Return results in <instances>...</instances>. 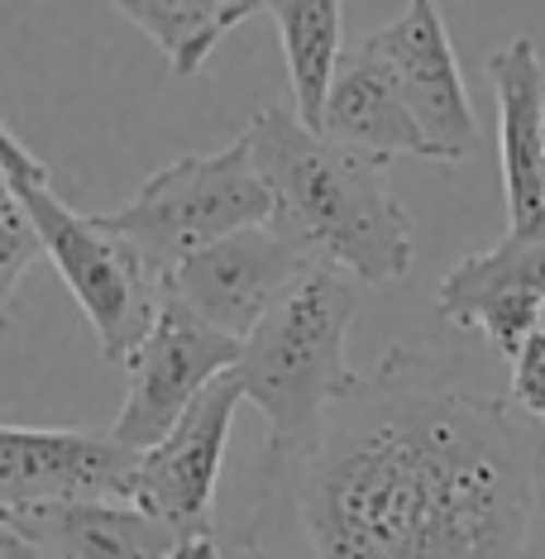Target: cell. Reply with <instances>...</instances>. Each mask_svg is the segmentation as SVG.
<instances>
[{
  "label": "cell",
  "mask_w": 545,
  "mask_h": 559,
  "mask_svg": "<svg viewBox=\"0 0 545 559\" xmlns=\"http://www.w3.org/2000/svg\"><path fill=\"white\" fill-rule=\"evenodd\" d=\"M498 92V163L507 235L545 225V62L531 39H512L488 58Z\"/></svg>",
  "instance_id": "7c38bea8"
},
{
  "label": "cell",
  "mask_w": 545,
  "mask_h": 559,
  "mask_svg": "<svg viewBox=\"0 0 545 559\" xmlns=\"http://www.w3.org/2000/svg\"><path fill=\"white\" fill-rule=\"evenodd\" d=\"M0 521L34 540L48 559H221V545H197L168 521L120 498L44 502L5 512Z\"/></svg>",
  "instance_id": "8fae6325"
},
{
  "label": "cell",
  "mask_w": 545,
  "mask_h": 559,
  "mask_svg": "<svg viewBox=\"0 0 545 559\" xmlns=\"http://www.w3.org/2000/svg\"><path fill=\"white\" fill-rule=\"evenodd\" d=\"M44 259V245L29 225V211L15 192V182L0 168V330L10 325V311H15V292L24 283V273Z\"/></svg>",
  "instance_id": "e0dca14e"
},
{
  "label": "cell",
  "mask_w": 545,
  "mask_h": 559,
  "mask_svg": "<svg viewBox=\"0 0 545 559\" xmlns=\"http://www.w3.org/2000/svg\"><path fill=\"white\" fill-rule=\"evenodd\" d=\"M239 340L211 330L201 316H192L177 297L163 292L158 325L144 345L134 349L130 368V392L110 426V440L130 454H149L158 440H168L177 421L197 406L215 378L235 373L239 364Z\"/></svg>",
  "instance_id": "8992f818"
},
{
  "label": "cell",
  "mask_w": 545,
  "mask_h": 559,
  "mask_svg": "<svg viewBox=\"0 0 545 559\" xmlns=\"http://www.w3.org/2000/svg\"><path fill=\"white\" fill-rule=\"evenodd\" d=\"M0 559H48L34 540H24L10 521H0Z\"/></svg>",
  "instance_id": "ffe728a7"
},
{
  "label": "cell",
  "mask_w": 545,
  "mask_h": 559,
  "mask_svg": "<svg viewBox=\"0 0 545 559\" xmlns=\"http://www.w3.org/2000/svg\"><path fill=\"white\" fill-rule=\"evenodd\" d=\"M311 269H321V263H311L297 245H287L273 225H253V230H239L192 253L163 283V292L182 301L192 316H201L211 330L245 345Z\"/></svg>",
  "instance_id": "ba28073f"
},
{
  "label": "cell",
  "mask_w": 545,
  "mask_h": 559,
  "mask_svg": "<svg viewBox=\"0 0 545 559\" xmlns=\"http://www.w3.org/2000/svg\"><path fill=\"white\" fill-rule=\"evenodd\" d=\"M110 10L163 48L173 78H197L225 34L263 15L253 0H116Z\"/></svg>",
  "instance_id": "9a60e30c"
},
{
  "label": "cell",
  "mask_w": 545,
  "mask_h": 559,
  "mask_svg": "<svg viewBox=\"0 0 545 559\" xmlns=\"http://www.w3.org/2000/svg\"><path fill=\"white\" fill-rule=\"evenodd\" d=\"M29 225L44 245V259H54L68 292L78 297L86 325L96 330L100 354L110 364H130L134 349L154 335L163 311V277L139 253L100 225V215H82L68 201L54 197L48 182L15 187Z\"/></svg>",
  "instance_id": "5b68a950"
},
{
  "label": "cell",
  "mask_w": 545,
  "mask_h": 559,
  "mask_svg": "<svg viewBox=\"0 0 545 559\" xmlns=\"http://www.w3.org/2000/svg\"><path fill=\"white\" fill-rule=\"evenodd\" d=\"M369 44L392 62V72H398L402 96H407L412 116L422 124L430 158L460 163L469 148L478 144V116H474V100H469L460 62H454L440 5L412 0L392 24L369 34Z\"/></svg>",
  "instance_id": "9c48e42d"
},
{
  "label": "cell",
  "mask_w": 545,
  "mask_h": 559,
  "mask_svg": "<svg viewBox=\"0 0 545 559\" xmlns=\"http://www.w3.org/2000/svg\"><path fill=\"white\" fill-rule=\"evenodd\" d=\"M484 292H522L545 307V225L526 235H507L484 253H469L440 277L436 307L464 297H484Z\"/></svg>",
  "instance_id": "2e32d148"
},
{
  "label": "cell",
  "mask_w": 545,
  "mask_h": 559,
  "mask_svg": "<svg viewBox=\"0 0 545 559\" xmlns=\"http://www.w3.org/2000/svg\"><path fill=\"white\" fill-rule=\"evenodd\" d=\"M364 283L340 269H311L269 311L239 349L235 378L245 402L269 421V450H287L354 388L349 325L359 316Z\"/></svg>",
  "instance_id": "3957f363"
},
{
  "label": "cell",
  "mask_w": 545,
  "mask_h": 559,
  "mask_svg": "<svg viewBox=\"0 0 545 559\" xmlns=\"http://www.w3.org/2000/svg\"><path fill=\"white\" fill-rule=\"evenodd\" d=\"M345 5L335 0H273L263 5V20H273L277 44H283L287 82H293L297 120L307 130H321L325 100H331L335 72H340V34H345Z\"/></svg>",
  "instance_id": "5bb4252c"
},
{
  "label": "cell",
  "mask_w": 545,
  "mask_h": 559,
  "mask_svg": "<svg viewBox=\"0 0 545 559\" xmlns=\"http://www.w3.org/2000/svg\"><path fill=\"white\" fill-rule=\"evenodd\" d=\"M0 168H5V177H10L15 187H24V182H48V168L29 154V148L20 144L15 134H10L5 120H0Z\"/></svg>",
  "instance_id": "d6986e66"
},
{
  "label": "cell",
  "mask_w": 545,
  "mask_h": 559,
  "mask_svg": "<svg viewBox=\"0 0 545 559\" xmlns=\"http://www.w3.org/2000/svg\"><path fill=\"white\" fill-rule=\"evenodd\" d=\"M239 406H245L239 378H215L192 412L177 421L173 436L134 460L120 502H134L139 512L168 521L187 540L215 545V483H221Z\"/></svg>",
  "instance_id": "52a82bcc"
},
{
  "label": "cell",
  "mask_w": 545,
  "mask_h": 559,
  "mask_svg": "<svg viewBox=\"0 0 545 559\" xmlns=\"http://www.w3.org/2000/svg\"><path fill=\"white\" fill-rule=\"evenodd\" d=\"M269 215L273 197L253 168L249 139L239 134L215 154H187L158 168L125 206L100 215V225L120 235L168 283L192 253L253 225H269Z\"/></svg>",
  "instance_id": "277c9868"
},
{
  "label": "cell",
  "mask_w": 545,
  "mask_h": 559,
  "mask_svg": "<svg viewBox=\"0 0 545 559\" xmlns=\"http://www.w3.org/2000/svg\"><path fill=\"white\" fill-rule=\"evenodd\" d=\"M134 460L96 430L0 426V516L44 502L120 498Z\"/></svg>",
  "instance_id": "30bf717a"
},
{
  "label": "cell",
  "mask_w": 545,
  "mask_h": 559,
  "mask_svg": "<svg viewBox=\"0 0 545 559\" xmlns=\"http://www.w3.org/2000/svg\"><path fill=\"white\" fill-rule=\"evenodd\" d=\"M245 139L273 197L269 225L287 245L364 287L398 283L412 269V221L383 182L388 163L331 144L283 106H263L245 124Z\"/></svg>",
  "instance_id": "7a4b0ae2"
},
{
  "label": "cell",
  "mask_w": 545,
  "mask_h": 559,
  "mask_svg": "<svg viewBox=\"0 0 545 559\" xmlns=\"http://www.w3.org/2000/svg\"><path fill=\"white\" fill-rule=\"evenodd\" d=\"M545 430L392 345L311 436L263 444L249 559H531Z\"/></svg>",
  "instance_id": "6da1fadb"
},
{
  "label": "cell",
  "mask_w": 545,
  "mask_h": 559,
  "mask_svg": "<svg viewBox=\"0 0 545 559\" xmlns=\"http://www.w3.org/2000/svg\"><path fill=\"white\" fill-rule=\"evenodd\" d=\"M331 144L354 148L364 158L392 163V158H430L426 134L416 124L402 82L392 72V62L378 53L369 39H359V48H349L340 58L331 100H325L321 130Z\"/></svg>",
  "instance_id": "4fadbf2b"
},
{
  "label": "cell",
  "mask_w": 545,
  "mask_h": 559,
  "mask_svg": "<svg viewBox=\"0 0 545 559\" xmlns=\"http://www.w3.org/2000/svg\"><path fill=\"white\" fill-rule=\"evenodd\" d=\"M512 406L545 430V325L522 345V354L512 359V378H507Z\"/></svg>",
  "instance_id": "ac0fdd59"
}]
</instances>
